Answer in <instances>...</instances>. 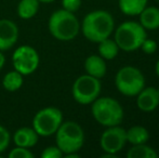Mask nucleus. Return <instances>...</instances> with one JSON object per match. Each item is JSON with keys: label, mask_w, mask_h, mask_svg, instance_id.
Instances as JSON below:
<instances>
[{"label": "nucleus", "mask_w": 159, "mask_h": 158, "mask_svg": "<svg viewBox=\"0 0 159 158\" xmlns=\"http://www.w3.org/2000/svg\"><path fill=\"white\" fill-rule=\"evenodd\" d=\"M115 21L109 12L105 10H94L88 13L80 25L84 36L89 41L98 43L108 38L114 32Z\"/></svg>", "instance_id": "f257e3e1"}, {"label": "nucleus", "mask_w": 159, "mask_h": 158, "mask_svg": "<svg viewBox=\"0 0 159 158\" xmlns=\"http://www.w3.org/2000/svg\"><path fill=\"white\" fill-rule=\"evenodd\" d=\"M48 29L51 36L57 40L70 41L79 34L80 23L75 13L60 9L54 11L49 17Z\"/></svg>", "instance_id": "f03ea898"}, {"label": "nucleus", "mask_w": 159, "mask_h": 158, "mask_svg": "<svg viewBox=\"0 0 159 158\" xmlns=\"http://www.w3.org/2000/svg\"><path fill=\"white\" fill-rule=\"evenodd\" d=\"M54 135L57 146L63 153V156L69 153H78L84 146V129L76 121H63Z\"/></svg>", "instance_id": "7ed1b4c3"}, {"label": "nucleus", "mask_w": 159, "mask_h": 158, "mask_svg": "<svg viewBox=\"0 0 159 158\" xmlns=\"http://www.w3.org/2000/svg\"><path fill=\"white\" fill-rule=\"evenodd\" d=\"M91 104L92 116L100 124L104 127H111L121 124L124 119V110L119 102L115 99L98 97Z\"/></svg>", "instance_id": "20e7f679"}, {"label": "nucleus", "mask_w": 159, "mask_h": 158, "mask_svg": "<svg viewBox=\"0 0 159 158\" xmlns=\"http://www.w3.org/2000/svg\"><path fill=\"white\" fill-rule=\"evenodd\" d=\"M146 38V29L138 22H124L116 28L114 40L120 50L132 52L141 48Z\"/></svg>", "instance_id": "39448f33"}, {"label": "nucleus", "mask_w": 159, "mask_h": 158, "mask_svg": "<svg viewBox=\"0 0 159 158\" xmlns=\"http://www.w3.org/2000/svg\"><path fill=\"white\" fill-rule=\"evenodd\" d=\"M115 86L121 94L126 97H135L145 87V77L139 68L134 66H125L116 74Z\"/></svg>", "instance_id": "423d86ee"}, {"label": "nucleus", "mask_w": 159, "mask_h": 158, "mask_svg": "<svg viewBox=\"0 0 159 158\" xmlns=\"http://www.w3.org/2000/svg\"><path fill=\"white\" fill-rule=\"evenodd\" d=\"M62 122V111L54 106H48L36 113L33 118V128L39 137H51L55 134Z\"/></svg>", "instance_id": "0eeeda50"}, {"label": "nucleus", "mask_w": 159, "mask_h": 158, "mask_svg": "<svg viewBox=\"0 0 159 158\" xmlns=\"http://www.w3.org/2000/svg\"><path fill=\"white\" fill-rule=\"evenodd\" d=\"M102 84L100 79L90 75H81L74 81L71 87V94L77 103L89 105L100 97Z\"/></svg>", "instance_id": "6e6552de"}, {"label": "nucleus", "mask_w": 159, "mask_h": 158, "mask_svg": "<svg viewBox=\"0 0 159 158\" xmlns=\"http://www.w3.org/2000/svg\"><path fill=\"white\" fill-rule=\"evenodd\" d=\"M40 57L37 50L28 44H23L15 49L12 54V64L15 70L23 76L32 75L37 70Z\"/></svg>", "instance_id": "1a4fd4ad"}, {"label": "nucleus", "mask_w": 159, "mask_h": 158, "mask_svg": "<svg viewBox=\"0 0 159 158\" xmlns=\"http://www.w3.org/2000/svg\"><path fill=\"white\" fill-rule=\"evenodd\" d=\"M127 143V130L117 126L107 127L102 133L100 139V145L105 153L117 154L125 147Z\"/></svg>", "instance_id": "9d476101"}, {"label": "nucleus", "mask_w": 159, "mask_h": 158, "mask_svg": "<svg viewBox=\"0 0 159 158\" xmlns=\"http://www.w3.org/2000/svg\"><path fill=\"white\" fill-rule=\"evenodd\" d=\"M20 30L13 21L8 19L0 20V51L10 50L19 40Z\"/></svg>", "instance_id": "9b49d317"}, {"label": "nucleus", "mask_w": 159, "mask_h": 158, "mask_svg": "<svg viewBox=\"0 0 159 158\" xmlns=\"http://www.w3.org/2000/svg\"><path fill=\"white\" fill-rule=\"evenodd\" d=\"M136 97V105L142 112L149 113L158 107L159 93L154 87H144Z\"/></svg>", "instance_id": "f8f14e48"}, {"label": "nucleus", "mask_w": 159, "mask_h": 158, "mask_svg": "<svg viewBox=\"0 0 159 158\" xmlns=\"http://www.w3.org/2000/svg\"><path fill=\"white\" fill-rule=\"evenodd\" d=\"M39 135L34 130V128L30 127H22L17 129L13 134V142L15 146H21V147L32 148L38 143Z\"/></svg>", "instance_id": "ddd939ff"}, {"label": "nucleus", "mask_w": 159, "mask_h": 158, "mask_svg": "<svg viewBox=\"0 0 159 158\" xmlns=\"http://www.w3.org/2000/svg\"><path fill=\"white\" fill-rule=\"evenodd\" d=\"M84 70L87 74L98 79H101L105 76L107 70V66L105 60L102 56L96 54L89 55L84 61Z\"/></svg>", "instance_id": "4468645a"}, {"label": "nucleus", "mask_w": 159, "mask_h": 158, "mask_svg": "<svg viewBox=\"0 0 159 158\" xmlns=\"http://www.w3.org/2000/svg\"><path fill=\"white\" fill-rule=\"evenodd\" d=\"M140 24L147 30H156L159 28V8L146 7L140 13Z\"/></svg>", "instance_id": "2eb2a0df"}, {"label": "nucleus", "mask_w": 159, "mask_h": 158, "mask_svg": "<svg viewBox=\"0 0 159 158\" xmlns=\"http://www.w3.org/2000/svg\"><path fill=\"white\" fill-rule=\"evenodd\" d=\"M118 6L125 15L135 16L147 7V0H118Z\"/></svg>", "instance_id": "dca6fc26"}, {"label": "nucleus", "mask_w": 159, "mask_h": 158, "mask_svg": "<svg viewBox=\"0 0 159 158\" xmlns=\"http://www.w3.org/2000/svg\"><path fill=\"white\" fill-rule=\"evenodd\" d=\"M39 4L38 0H21L16 8L17 15L22 20L33 19L39 10Z\"/></svg>", "instance_id": "f3484780"}, {"label": "nucleus", "mask_w": 159, "mask_h": 158, "mask_svg": "<svg viewBox=\"0 0 159 158\" xmlns=\"http://www.w3.org/2000/svg\"><path fill=\"white\" fill-rule=\"evenodd\" d=\"M23 75L13 70L8 72L2 78V87L9 92H15L23 86Z\"/></svg>", "instance_id": "a211bd4d"}, {"label": "nucleus", "mask_w": 159, "mask_h": 158, "mask_svg": "<svg viewBox=\"0 0 159 158\" xmlns=\"http://www.w3.org/2000/svg\"><path fill=\"white\" fill-rule=\"evenodd\" d=\"M119 50L120 49L118 48L115 40L111 39L109 37L98 42V55L102 56L104 60H114L118 55Z\"/></svg>", "instance_id": "6ab92c4d"}, {"label": "nucleus", "mask_w": 159, "mask_h": 158, "mask_svg": "<svg viewBox=\"0 0 159 158\" xmlns=\"http://www.w3.org/2000/svg\"><path fill=\"white\" fill-rule=\"evenodd\" d=\"M149 139V133L146 128L142 126L131 127L127 131V142L132 145L138 144H145Z\"/></svg>", "instance_id": "aec40b11"}, {"label": "nucleus", "mask_w": 159, "mask_h": 158, "mask_svg": "<svg viewBox=\"0 0 159 158\" xmlns=\"http://www.w3.org/2000/svg\"><path fill=\"white\" fill-rule=\"evenodd\" d=\"M128 158H157L158 154L154 148L145 144L133 145L127 153Z\"/></svg>", "instance_id": "412c9836"}, {"label": "nucleus", "mask_w": 159, "mask_h": 158, "mask_svg": "<svg viewBox=\"0 0 159 158\" xmlns=\"http://www.w3.org/2000/svg\"><path fill=\"white\" fill-rule=\"evenodd\" d=\"M8 156L9 158H34V154L30 152V148L15 146L10 151Z\"/></svg>", "instance_id": "4be33fe9"}, {"label": "nucleus", "mask_w": 159, "mask_h": 158, "mask_svg": "<svg viewBox=\"0 0 159 158\" xmlns=\"http://www.w3.org/2000/svg\"><path fill=\"white\" fill-rule=\"evenodd\" d=\"M11 141V135L8 129L0 124V154L4 152L9 147Z\"/></svg>", "instance_id": "5701e85b"}, {"label": "nucleus", "mask_w": 159, "mask_h": 158, "mask_svg": "<svg viewBox=\"0 0 159 158\" xmlns=\"http://www.w3.org/2000/svg\"><path fill=\"white\" fill-rule=\"evenodd\" d=\"M41 158H62L63 157V153L61 152L57 145H51L46 147L40 154Z\"/></svg>", "instance_id": "b1692460"}, {"label": "nucleus", "mask_w": 159, "mask_h": 158, "mask_svg": "<svg viewBox=\"0 0 159 158\" xmlns=\"http://www.w3.org/2000/svg\"><path fill=\"white\" fill-rule=\"evenodd\" d=\"M81 7V0H62V9L69 12H77Z\"/></svg>", "instance_id": "393cba45"}, {"label": "nucleus", "mask_w": 159, "mask_h": 158, "mask_svg": "<svg viewBox=\"0 0 159 158\" xmlns=\"http://www.w3.org/2000/svg\"><path fill=\"white\" fill-rule=\"evenodd\" d=\"M140 49H142L143 52L146 53V54H153V53H155L156 50H157V42H156L155 40L145 38Z\"/></svg>", "instance_id": "a878e982"}, {"label": "nucleus", "mask_w": 159, "mask_h": 158, "mask_svg": "<svg viewBox=\"0 0 159 158\" xmlns=\"http://www.w3.org/2000/svg\"><path fill=\"white\" fill-rule=\"evenodd\" d=\"M4 64H6V56H4V54L2 53V51H0V70L3 68Z\"/></svg>", "instance_id": "bb28decb"}, {"label": "nucleus", "mask_w": 159, "mask_h": 158, "mask_svg": "<svg viewBox=\"0 0 159 158\" xmlns=\"http://www.w3.org/2000/svg\"><path fill=\"white\" fill-rule=\"evenodd\" d=\"M65 158H79L80 155L78 153H69V154L64 155Z\"/></svg>", "instance_id": "cd10ccee"}, {"label": "nucleus", "mask_w": 159, "mask_h": 158, "mask_svg": "<svg viewBox=\"0 0 159 158\" xmlns=\"http://www.w3.org/2000/svg\"><path fill=\"white\" fill-rule=\"evenodd\" d=\"M101 157H102V158H116V157H117V155H116V154H111V153H105V154L101 155Z\"/></svg>", "instance_id": "c85d7f7f"}, {"label": "nucleus", "mask_w": 159, "mask_h": 158, "mask_svg": "<svg viewBox=\"0 0 159 158\" xmlns=\"http://www.w3.org/2000/svg\"><path fill=\"white\" fill-rule=\"evenodd\" d=\"M38 1L40 2V3H52V2H54L55 0H38Z\"/></svg>", "instance_id": "c756f323"}, {"label": "nucleus", "mask_w": 159, "mask_h": 158, "mask_svg": "<svg viewBox=\"0 0 159 158\" xmlns=\"http://www.w3.org/2000/svg\"><path fill=\"white\" fill-rule=\"evenodd\" d=\"M155 70H156V74H157V76L159 77V60L157 61V63H156V66H155Z\"/></svg>", "instance_id": "7c9ffc66"}, {"label": "nucleus", "mask_w": 159, "mask_h": 158, "mask_svg": "<svg viewBox=\"0 0 159 158\" xmlns=\"http://www.w3.org/2000/svg\"><path fill=\"white\" fill-rule=\"evenodd\" d=\"M156 89H157V91H158V93H159V86H158V88H156Z\"/></svg>", "instance_id": "2f4dec72"}, {"label": "nucleus", "mask_w": 159, "mask_h": 158, "mask_svg": "<svg viewBox=\"0 0 159 158\" xmlns=\"http://www.w3.org/2000/svg\"><path fill=\"white\" fill-rule=\"evenodd\" d=\"M156 1H157V2H158V3H159V0H156Z\"/></svg>", "instance_id": "473e14b6"}, {"label": "nucleus", "mask_w": 159, "mask_h": 158, "mask_svg": "<svg viewBox=\"0 0 159 158\" xmlns=\"http://www.w3.org/2000/svg\"><path fill=\"white\" fill-rule=\"evenodd\" d=\"M158 156H159V155H158Z\"/></svg>", "instance_id": "72a5a7b5"}]
</instances>
